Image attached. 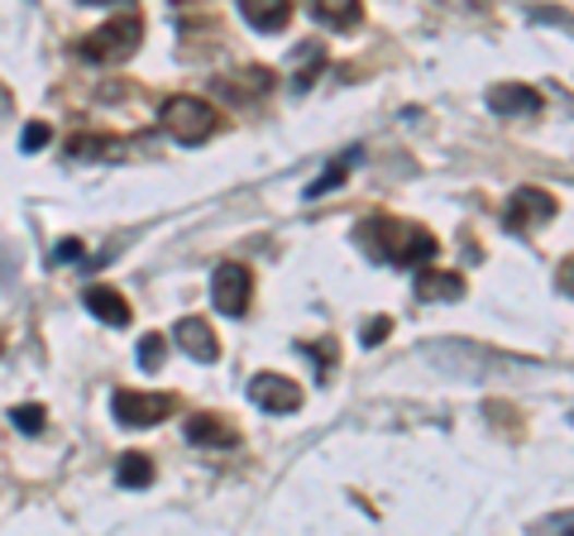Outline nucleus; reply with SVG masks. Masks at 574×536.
Returning a JSON list of instances; mask_svg holds the SVG:
<instances>
[{
  "instance_id": "obj_1",
  "label": "nucleus",
  "mask_w": 574,
  "mask_h": 536,
  "mask_svg": "<svg viewBox=\"0 0 574 536\" xmlns=\"http://www.w3.org/2000/svg\"><path fill=\"white\" fill-rule=\"evenodd\" d=\"M359 245L369 249L379 264H427V259L435 254V235H427L421 226H411V221H369L364 230H359Z\"/></svg>"
},
{
  "instance_id": "obj_2",
  "label": "nucleus",
  "mask_w": 574,
  "mask_h": 536,
  "mask_svg": "<svg viewBox=\"0 0 574 536\" xmlns=\"http://www.w3.org/2000/svg\"><path fill=\"white\" fill-rule=\"evenodd\" d=\"M140 34H144L140 10H130V15H120V20L101 24L96 34H86V39L77 44V53L86 62H96V68H110V62H124L134 48H140Z\"/></svg>"
},
{
  "instance_id": "obj_3",
  "label": "nucleus",
  "mask_w": 574,
  "mask_h": 536,
  "mask_svg": "<svg viewBox=\"0 0 574 536\" xmlns=\"http://www.w3.org/2000/svg\"><path fill=\"white\" fill-rule=\"evenodd\" d=\"M216 110H211L202 96H172L164 102V130L172 134L178 144H202L216 134Z\"/></svg>"
},
{
  "instance_id": "obj_4",
  "label": "nucleus",
  "mask_w": 574,
  "mask_h": 536,
  "mask_svg": "<svg viewBox=\"0 0 574 536\" xmlns=\"http://www.w3.org/2000/svg\"><path fill=\"white\" fill-rule=\"evenodd\" d=\"M116 421L124 427H158L164 417L178 413V397L172 393H116Z\"/></svg>"
},
{
  "instance_id": "obj_5",
  "label": "nucleus",
  "mask_w": 574,
  "mask_h": 536,
  "mask_svg": "<svg viewBox=\"0 0 574 536\" xmlns=\"http://www.w3.org/2000/svg\"><path fill=\"white\" fill-rule=\"evenodd\" d=\"M211 297L226 317H244L249 311V297H254V278H249L244 264H220L211 273Z\"/></svg>"
},
{
  "instance_id": "obj_6",
  "label": "nucleus",
  "mask_w": 574,
  "mask_h": 536,
  "mask_svg": "<svg viewBox=\"0 0 574 536\" xmlns=\"http://www.w3.org/2000/svg\"><path fill=\"white\" fill-rule=\"evenodd\" d=\"M249 403L264 407V413L287 417L302 407V389H297L292 379H283V373H254V379H249Z\"/></svg>"
},
{
  "instance_id": "obj_7",
  "label": "nucleus",
  "mask_w": 574,
  "mask_h": 536,
  "mask_svg": "<svg viewBox=\"0 0 574 536\" xmlns=\"http://www.w3.org/2000/svg\"><path fill=\"white\" fill-rule=\"evenodd\" d=\"M551 216H555V196L541 192V187H517L513 202H507V226L513 230H536Z\"/></svg>"
},
{
  "instance_id": "obj_8",
  "label": "nucleus",
  "mask_w": 574,
  "mask_h": 536,
  "mask_svg": "<svg viewBox=\"0 0 574 536\" xmlns=\"http://www.w3.org/2000/svg\"><path fill=\"white\" fill-rule=\"evenodd\" d=\"M172 341L182 345L192 359H202V365H211V359H220V345H216V331L206 326L202 317H182L178 326H172Z\"/></svg>"
},
{
  "instance_id": "obj_9",
  "label": "nucleus",
  "mask_w": 574,
  "mask_h": 536,
  "mask_svg": "<svg viewBox=\"0 0 574 536\" xmlns=\"http://www.w3.org/2000/svg\"><path fill=\"white\" fill-rule=\"evenodd\" d=\"M489 110L493 116H536L541 110V92H531L522 82H498L489 92Z\"/></svg>"
},
{
  "instance_id": "obj_10",
  "label": "nucleus",
  "mask_w": 574,
  "mask_h": 536,
  "mask_svg": "<svg viewBox=\"0 0 574 536\" xmlns=\"http://www.w3.org/2000/svg\"><path fill=\"white\" fill-rule=\"evenodd\" d=\"M264 92H273V72L268 68H244V72L216 78V96H226V102H249V96H264Z\"/></svg>"
},
{
  "instance_id": "obj_11",
  "label": "nucleus",
  "mask_w": 574,
  "mask_h": 536,
  "mask_svg": "<svg viewBox=\"0 0 574 536\" xmlns=\"http://www.w3.org/2000/svg\"><path fill=\"white\" fill-rule=\"evenodd\" d=\"M465 297V278L451 269H421L417 273V302H459Z\"/></svg>"
},
{
  "instance_id": "obj_12",
  "label": "nucleus",
  "mask_w": 574,
  "mask_h": 536,
  "mask_svg": "<svg viewBox=\"0 0 574 536\" xmlns=\"http://www.w3.org/2000/svg\"><path fill=\"white\" fill-rule=\"evenodd\" d=\"M187 441L192 445H220V451H226V445L240 441V431H235L226 417L202 413V417H187Z\"/></svg>"
},
{
  "instance_id": "obj_13",
  "label": "nucleus",
  "mask_w": 574,
  "mask_h": 536,
  "mask_svg": "<svg viewBox=\"0 0 574 536\" xmlns=\"http://www.w3.org/2000/svg\"><path fill=\"white\" fill-rule=\"evenodd\" d=\"M240 15L254 24L259 34H278L292 20V0H240Z\"/></svg>"
},
{
  "instance_id": "obj_14",
  "label": "nucleus",
  "mask_w": 574,
  "mask_h": 536,
  "mask_svg": "<svg viewBox=\"0 0 574 536\" xmlns=\"http://www.w3.org/2000/svg\"><path fill=\"white\" fill-rule=\"evenodd\" d=\"M307 10L316 15V24H326V29H355V24L364 20L359 0H307Z\"/></svg>"
},
{
  "instance_id": "obj_15",
  "label": "nucleus",
  "mask_w": 574,
  "mask_h": 536,
  "mask_svg": "<svg viewBox=\"0 0 574 536\" xmlns=\"http://www.w3.org/2000/svg\"><path fill=\"white\" fill-rule=\"evenodd\" d=\"M86 307H92V317L106 321V326H130V302H124L116 288H86Z\"/></svg>"
},
{
  "instance_id": "obj_16",
  "label": "nucleus",
  "mask_w": 574,
  "mask_h": 536,
  "mask_svg": "<svg viewBox=\"0 0 574 536\" xmlns=\"http://www.w3.org/2000/svg\"><path fill=\"white\" fill-rule=\"evenodd\" d=\"M124 140H110V134H72L68 154L72 158H120Z\"/></svg>"
},
{
  "instance_id": "obj_17",
  "label": "nucleus",
  "mask_w": 574,
  "mask_h": 536,
  "mask_svg": "<svg viewBox=\"0 0 574 536\" xmlns=\"http://www.w3.org/2000/svg\"><path fill=\"white\" fill-rule=\"evenodd\" d=\"M116 479L124 484V489H148V484H154V460H148L144 451H130L120 460Z\"/></svg>"
},
{
  "instance_id": "obj_18",
  "label": "nucleus",
  "mask_w": 574,
  "mask_h": 536,
  "mask_svg": "<svg viewBox=\"0 0 574 536\" xmlns=\"http://www.w3.org/2000/svg\"><path fill=\"white\" fill-rule=\"evenodd\" d=\"M349 168H355V154H345V158H335V164L326 168V172H321V178L316 182H311L307 187V196H311V202H316V196H326V192H335V187H340L345 182V172Z\"/></svg>"
},
{
  "instance_id": "obj_19",
  "label": "nucleus",
  "mask_w": 574,
  "mask_h": 536,
  "mask_svg": "<svg viewBox=\"0 0 574 536\" xmlns=\"http://www.w3.org/2000/svg\"><path fill=\"white\" fill-rule=\"evenodd\" d=\"M302 350H307L311 359H316L321 383H326V373H331L335 365H340V350H335V341H326V345H321V341H302Z\"/></svg>"
},
{
  "instance_id": "obj_20",
  "label": "nucleus",
  "mask_w": 574,
  "mask_h": 536,
  "mask_svg": "<svg viewBox=\"0 0 574 536\" xmlns=\"http://www.w3.org/2000/svg\"><path fill=\"white\" fill-rule=\"evenodd\" d=\"M10 421H15V431H24V436H39L44 431V407L39 403H24V407L10 413Z\"/></svg>"
},
{
  "instance_id": "obj_21",
  "label": "nucleus",
  "mask_w": 574,
  "mask_h": 536,
  "mask_svg": "<svg viewBox=\"0 0 574 536\" xmlns=\"http://www.w3.org/2000/svg\"><path fill=\"white\" fill-rule=\"evenodd\" d=\"M140 365H144V373H154L158 365H164V335H144L140 341Z\"/></svg>"
},
{
  "instance_id": "obj_22",
  "label": "nucleus",
  "mask_w": 574,
  "mask_h": 536,
  "mask_svg": "<svg viewBox=\"0 0 574 536\" xmlns=\"http://www.w3.org/2000/svg\"><path fill=\"white\" fill-rule=\"evenodd\" d=\"M48 140H53V130H48V124H44V120H34V124H29V130H24V148H29V154H34V148H44Z\"/></svg>"
},
{
  "instance_id": "obj_23",
  "label": "nucleus",
  "mask_w": 574,
  "mask_h": 536,
  "mask_svg": "<svg viewBox=\"0 0 574 536\" xmlns=\"http://www.w3.org/2000/svg\"><path fill=\"white\" fill-rule=\"evenodd\" d=\"M388 331H393V321H388V317H373L369 326H364V345H379Z\"/></svg>"
},
{
  "instance_id": "obj_24",
  "label": "nucleus",
  "mask_w": 574,
  "mask_h": 536,
  "mask_svg": "<svg viewBox=\"0 0 574 536\" xmlns=\"http://www.w3.org/2000/svg\"><path fill=\"white\" fill-rule=\"evenodd\" d=\"M555 283H560V293H570V297H574V259H565V264H560Z\"/></svg>"
},
{
  "instance_id": "obj_25",
  "label": "nucleus",
  "mask_w": 574,
  "mask_h": 536,
  "mask_svg": "<svg viewBox=\"0 0 574 536\" xmlns=\"http://www.w3.org/2000/svg\"><path fill=\"white\" fill-rule=\"evenodd\" d=\"M77 254H82V245H77V240H68V245H58V254H53V259H77Z\"/></svg>"
},
{
  "instance_id": "obj_26",
  "label": "nucleus",
  "mask_w": 574,
  "mask_h": 536,
  "mask_svg": "<svg viewBox=\"0 0 574 536\" xmlns=\"http://www.w3.org/2000/svg\"><path fill=\"white\" fill-rule=\"evenodd\" d=\"M445 5H455V10H483L489 0H445Z\"/></svg>"
},
{
  "instance_id": "obj_27",
  "label": "nucleus",
  "mask_w": 574,
  "mask_h": 536,
  "mask_svg": "<svg viewBox=\"0 0 574 536\" xmlns=\"http://www.w3.org/2000/svg\"><path fill=\"white\" fill-rule=\"evenodd\" d=\"M82 5H116V0H82Z\"/></svg>"
},
{
  "instance_id": "obj_28",
  "label": "nucleus",
  "mask_w": 574,
  "mask_h": 536,
  "mask_svg": "<svg viewBox=\"0 0 574 536\" xmlns=\"http://www.w3.org/2000/svg\"><path fill=\"white\" fill-rule=\"evenodd\" d=\"M0 355H5V341H0Z\"/></svg>"
}]
</instances>
